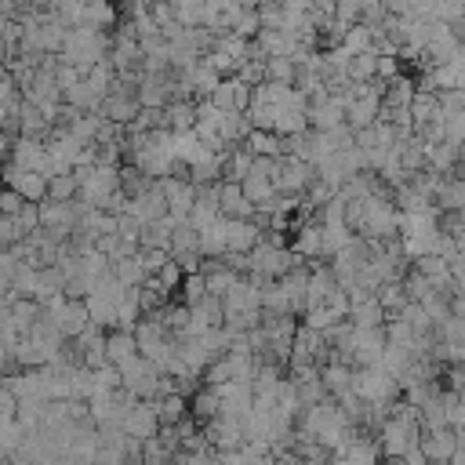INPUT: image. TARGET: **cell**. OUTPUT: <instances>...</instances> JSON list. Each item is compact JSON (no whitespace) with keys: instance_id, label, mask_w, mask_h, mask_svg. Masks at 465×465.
<instances>
[{"instance_id":"1","label":"cell","mask_w":465,"mask_h":465,"mask_svg":"<svg viewBox=\"0 0 465 465\" xmlns=\"http://www.w3.org/2000/svg\"><path fill=\"white\" fill-rule=\"evenodd\" d=\"M109 54H113V36H105V33L94 29V25L69 29V40H65V47H62V62L84 69V76H87V69H94V65L105 62Z\"/></svg>"},{"instance_id":"2","label":"cell","mask_w":465,"mask_h":465,"mask_svg":"<svg viewBox=\"0 0 465 465\" xmlns=\"http://www.w3.org/2000/svg\"><path fill=\"white\" fill-rule=\"evenodd\" d=\"M44 316L65 334V338H80L84 331H91L94 327V320H91V312H87V302H76V298H54V302H47L44 305Z\"/></svg>"},{"instance_id":"3","label":"cell","mask_w":465,"mask_h":465,"mask_svg":"<svg viewBox=\"0 0 465 465\" xmlns=\"http://www.w3.org/2000/svg\"><path fill=\"white\" fill-rule=\"evenodd\" d=\"M254 371H258V356L254 352H225L218 356L207 374H203V385H229V381H254Z\"/></svg>"},{"instance_id":"4","label":"cell","mask_w":465,"mask_h":465,"mask_svg":"<svg viewBox=\"0 0 465 465\" xmlns=\"http://www.w3.org/2000/svg\"><path fill=\"white\" fill-rule=\"evenodd\" d=\"M160 189L167 196L171 218L174 222H189V214L196 207V196H200V185H193L189 174H171V178H160Z\"/></svg>"},{"instance_id":"5","label":"cell","mask_w":465,"mask_h":465,"mask_svg":"<svg viewBox=\"0 0 465 465\" xmlns=\"http://www.w3.org/2000/svg\"><path fill=\"white\" fill-rule=\"evenodd\" d=\"M389 352V334L385 327H374V331H360L352 334V367H381Z\"/></svg>"},{"instance_id":"6","label":"cell","mask_w":465,"mask_h":465,"mask_svg":"<svg viewBox=\"0 0 465 465\" xmlns=\"http://www.w3.org/2000/svg\"><path fill=\"white\" fill-rule=\"evenodd\" d=\"M4 182H7V189L22 193L29 203H44L47 200V189H51V178L47 174L25 171V167H15V163H4Z\"/></svg>"},{"instance_id":"7","label":"cell","mask_w":465,"mask_h":465,"mask_svg":"<svg viewBox=\"0 0 465 465\" xmlns=\"http://www.w3.org/2000/svg\"><path fill=\"white\" fill-rule=\"evenodd\" d=\"M203 432H207V440H211V447L218 450V454H225V450H243L247 447V429H243V421L240 418H214L211 425H203Z\"/></svg>"},{"instance_id":"8","label":"cell","mask_w":465,"mask_h":465,"mask_svg":"<svg viewBox=\"0 0 465 465\" xmlns=\"http://www.w3.org/2000/svg\"><path fill=\"white\" fill-rule=\"evenodd\" d=\"M211 102H214L222 113H247L251 102H254V87H247L240 76H225V80L214 87Z\"/></svg>"},{"instance_id":"9","label":"cell","mask_w":465,"mask_h":465,"mask_svg":"<svg viewBox=\"0 0 465 465\" xmlns=\"http://www.w3.org/2000/svg\"><path fill=\"white\" fill-rule=\"evenodd\" d=\"M160 414H156V407L149 403V400H138L131 411H127V418H124V432L131 436V440H142V443H149L153 436H160Z\"/></svg>"},{"instance_id":"10","label":"cell","mask_w":465,"mask_h":465,"mask_svg":"<svg viewBox=\"0 0 465 465\" xmlns=\"http://www.w3.org/2000/svg\"><path fill=\"white\" fill-rule=\"evenodd\" d=\"M127 214H134L142 225H156V222H163V218L171 214V207H167V196H163L160 182H156L153 189H145L142 196H134V200L127 203Z\"/></svg>"},{"instance_id":"11","label":"cell","mask_w":465,"mask_h":465,"mask_svg":"<svg viewBox=\"0 0 465 465\" xmlns=\"http://www.w3.org/2000/svg\"><path fill=\"white\" fill-rule=\"evenodd\" d=\"M218 396H222V414L225 418H247L254 411V389L251 381H229V385H214Z\"/></svg>"},{"instance_id":"12","label":"cell","mask_w":465,"mask_h":465,"mask_svg":"<svg viewBox=\"0 0 465 465\" xmlns=\"http://www.w3.org/2000/svg\"><path fill=\"white\" fill-rule=\"evenodd\" d=\"M7 163L47 174V142H40V138H18L11 145V153H7Z\"/></svg>"},{"instance_id":"13","label":"cell","mask_w":465,"mask_h":465,"mask_svg":"<svg viewBox=\"0 0 465 465\" xmlns=\"http://www.w3.org/2000/svg\"><path fill=\"white\" fill-rule=\"evenodd\" d=\"M345 116H349V105H345L341 94H331L327 102L309 105V124H312V131H338V127H345Z\"/></svg>"},{"instance_id":"14","label":"cell","mask_w":465,"mask_h":465,"mask_svg":"<svg viewBox=\"0 0 465 465\" xmlns=\"http://www.w3.org/2000/svg\"><path fill=\"white\" fill-rule=\"evenodd\" d=\"M418 447H421V454L429 458V465H447V461L458 454V432H454V429L425 432Z\"/></svg>"},{"instance_id":"15","label":"cell","mask_w":465,"mask_h":465,"mask_svg":"<svg viewBox=\"0 0 465 465\" xmlns=\"http://www.w3.org/2000/svg\"><path fill=\"white\" fill-rule=\"evenodd\" d=\"M218 203H222V218H232V222H251L254 211H258V207L243 196V185H236V182H222Z\"/></svg>"},{"instance_id":"16","label":"cell","mask_w":465,"mask_h":465,"mask_svg":"<svg viewBox=\"0 0 465 465\" xmlns=\"http://www.w3.org/2000/svg\"><path fill=\"white\" fill-rule=\"evenodd\" d=\"M349 323L360 327V331H374V327H385V323H389V312L381 309L378 294H371V298H363V302H352Z\"/></svg>"},{"instance_id":"17","label":"cell","mask_w":465,"mask_h":465,"mask_svg":"<svg viewBox=\"0 0 465 465\" xmlns=\"http://www.w3.org/2000/svg\"><path fill=\"white\" fill-rule=\"evenodd\" d=\"M189 418H193L196 425H211L214 418H222V396H218L214 385H203V389L189 400Z\"/></svg>"},{"instance_id":"18","label":"cell","mask_w":465,"mask_h":465,"mask_svg":"<svg viewBox=\"0 0 465 465\" xmlns=\"http://www.w3.org/2000/svg\"><path fill=\"white\" fill-rule=\"evenodd\" d=\"M262 243V229L251 222H232L229 218V254H251Z\"/></svg>"},{"instance_id":"19","label":"cell","mask_w":465,"mask_h":465,"mask_svg":"<svg viewBox=\"0 0 465 465\" xmlns=\"http://www.w3.org/2000/svg\"><path fill=\"white\" fill-rule=\"evenodd\" d=\"M138 356H142V349H138L134 331H109V363L113 367H124Z\"/></svg>"},{"instance_id":"20","label":"cell","mask_w":465,"mask_h":465,"mask_svg":"<svg viewBox=\"0 0 465 465\" xmlns=\"http://www.w3.org/2000/svg\"><path fill=\"white\" fill-rule=\"evenodd\" d=\"M153 407H156L163 429H167V425H182V421L189 418V400H185L182 392H163V396L153 400Z\"/></svg>"},{"instance_id":"21","label":"cell","mask_w":465,"mask_h":465,"mask_svg":"<svg viewBox=\"0 0 465 465\" xmlns=\"http://www.w3.org/2000/svg\"><path fill=\"white\" fill-rule=\"evenodd\" d=\"M436 207H440L443 214L465 211V178H461V174H447V178H443V185H440V193H436Z\"/></svg>"},{"instance_id":"22","label":"cell","mask_w":465,"mask_h":465,"mask_svg":"<svg viewBox=\"0 0 465 465\" xmlns=\"http://www.w3.org/2000/svg\"><path fill=\"white\" fill-rule=\"evenodd\" d=\"M251 167H254V153L247 149V145H232L229 153H225V171H222V182H243L247 174H251Z\"/></svg>"},{"instance_id":"23","label":"cell","mask_w":465,"mask_h":465,"mask_svg":"<svg viewBox=\"0 0 465 465\" xmlns=\"http://www.w3.org/2000/svg\"><path fill=\"white\" fill-rule=\"evenodd\" d=\"M320 378H323V385H327V392H331V396H341V392H349V389H352L356 367L331 360V363H323V367H320Z\"/></svg>"},{"instance_id":"24","label":"cell","mask_w":465,"mask_h":465,"mask_svg":"<svg viewBox=\"0 0 465 465\" xmlns=\"http://www.w3.org/2000/svg\"><path fill=\"white\" fill-rule=\"evenodd\" d=\"M240 185H243V196H247L254 207H262V203H269V200L276 196V182H272V174H262V171H251Z\"/></svg>"},{"instance_id":"25","label":"cell","mask_w":465,"mask_h":465,"mask_svg":"<svg viewBox=\"0 0 465 465\" xmlns=\"http://www.w3.org/2000/svg\"><path fill=\"white\" fill-rule=\"evenodd\" d=\"M171 254H174V258L203 254V251H200V232H196L189 222H178V225H174V232H171Z\"/></svg>"},{"instance_id":"26","label":"cell","mask_w":465,"mask_h":465,"mask_svg":"<svg viewBox=\"0 0 465 465\" xmlns=\"http://www.w3.org/2000/svg\"><path fill=\"white\" fill-rule=\"evenodd\" d=\"M196 105H200V102H171V105H167V127H171L174 134L196 131Z\"/></svg>"},{"instance_id":"27","label":"cell","mask_w":465,"mask_h":465,"mask_svg":"<svg viewBox=\"0 0 465 465\" xmlns=\"http://www.w3.org/2000/svg\"><path fill=\"white\" fill-rule=\"evenodd\" d=\"M254 156H287V142L272 131H251V138L243 142Z\"/></svg>"},{"instance_id":"28","label":"cell","mask_w":465,"mask_h":465,"mask_svg":"<svg viewBox=\"0 0 465 465\" xmlns=\"http://www.w3.org/2000/svg\"><path fill=\"white\" fill-rule=\"evenodd\" d=\"M113 276H116L124 287H142V283L149 280V272H145V265H142L138 254H131V258H116V262H113Z\"/></svg>"},{"instance_id":"29","label":"cell","mask_w":465,"mask_h":465,"mask_svg":"<svg viewBox=\"0 0 465 465\" xmlns=\"http://www.w3.org/2000/svg\"><path fill=\"white\" fill-rule=\"evenodd\" d=\"M378 302H381V309H385L389 316H400V312L407 309L411 294H407L403 280H389V283H381V287H378Z\"/></svg>"},{"instance_id":"30","label":"cell","mask_w":465,"mask_h":465,"mask_svg":"<svg viewBox=\"0 0 465 465\" xmlns=\"http://www.w3.org/2000/svg\"><path fill=\"white\" fill-rule=\"evenodd\" d=\"M341 47L356 58V54H367V51H374V25H363V22H356L352 29H345V36H341Z\"/></svg>"},{"instance_id":"31","label":"cell","mask_w":465,"mask_h":465,"mask_svg":"<svg viewBox=\"0 0 465 465\" xmlns=\"http://www.w3.org/2000/svg\"><path fill=\"white\" fill-rule=\"evenodd\" d=\"M414 269L425 276V280H432L436 287H443V283H450L454 276H450V262L447 258H440V254H425V258H418L414 262Z\"/></svg>"},{"instance_id":"32","label":"cell","mask_w":465,"mask_h":465,"mask_svg":"<svg viewBox=\"0 0 465 465\" xmlns=\"http://www.w3.org/2000/svg\"><path fill=\"white\" fill-rule=\"evenodd\" d=\"M349 80H352V84H374V80H378V51L356 54V58L349 62Z\"/></svg>"},{"instance_id":"33","label":"cell","mask_w":465,"mask_h":465,"mask_svg":"<svg viewBox=\"0 0 465 465\" xmlns=\"http://www.w3.org/2000/svg\"><path fill=\"white\" fill-rule=\"evenodd\" d=\"M207 15V0H174V18L185 29H200Z\"/></svg>"},{"instance_id":"34","label":"cell","mask_w":465,"mask_h":465,"mask_svg":"<svg viewBox=\"0 0 465 465\" xmlns=\"http://www.w3.org/2000/svg\"><path fill=\"white\" fill-rule=\"evenodd\" d=\"M265 80H269V84H287V87H294V84H298V65H294V58H269V62H265Z\"/></svg>"},{"instance_id":"35","label":"cell","mask_w":465,"mask_h":465,"mask_svg":"<svg viewBox=\"0 0 465 465\" xmlns=\"http://www.w3.org/2000/svg\"><path fill=\"white\" fill-rule=\"evenodd\" d=\"M47 200H80V178L76 174H54L51 178V189H47Z\"/></svg>"},{"instance_id":"36","label":"cell","mask_w":465,"mask_h":465,"mask_svg":"<svg viewBox=\"0 0 465 465\" xmlns=\"http://www.w3.org/2000/svg\"><path fill=\"white\" fill-rule=\"evenodd\" d=\"M207 298H211V291H207V276H203V272H189L185 283H182V302L193 309V305H200V302H207Z\"/></svg>"},{"instance_id":"37","label":"cell","mask_w":465,"mask_h":465,"mask_svg":"<svg viewBox=\"0 0 465 465\" xmlns=\"http://www.w3.org/2000/svg\"><path fill=\"white\" fill-rule=\"evenodd\" d=\"M153 280H156V283H160L167 294H174V291H182V283H185V269H182V265L174 262V254H171V262H167V265H163V269H160Z\"/></svg>"},{"instance_id":"38","label":"cell","mask_w":465,"mask_h":465,"mask_svg":"<svg viewBox=\"0 0 465 465\" xmlns=\"http://www.w3.org/2000/svg\"><path fill=\"white\" fill-rule=\"evenodd\" d=\"M232 33L243 36V40H258V36H262V11H251V7H247Z\"/></svg>"},{"instance_id":"39","label":"cell","mask_w":465,"mask_h":465,"mask_svg":"<svg viewBox=\"0 0 465 465\" xmlns=\"http://www.w3.org/2000/svg\"><path fill=\"white\" fill-rule=\"evenodd\" d=\"M22 240H25V232H22L18 218L15 214H0V243L4 247H18Z\"/></svg>"},{"instance_id":"40","label":"cell","mask_w":465,"mask_h":465,"mask_svg":"<svg viewBox=\"0 0 465 465\" xmlns=\"http://www.w3.org/2000/svg\"><path fill=\"white\" fill-rule=\"evenodd\" d=\"M400 69H403V58L400 54H378V80L392 84L396 76H403Z\"/></svg>"},{"instance_id":"41","label":"cell","mask_w":465,"mask_h":465,"mask_svg":"<svg viewBox=\"0 0 465 465\" xmlns=\"http://www.w3.org/2000/svg\"><path fill=\"white\" fill-rule=\"evenodd\" d=\"M247 87H262L265 84V62H254V58H247L243 65H240V73H236Z\"/></svg>"},{"instance_id":"42","label":"cell","mask_w":465,"mask_h":465,"mask_svg":"<svg viewBox=\"0 0 465 465\" xmlns=\"http://www.w3.org/2000/svg\"><path fill=\"white\" fill-rule=\"evenodd\" d=\"M149 15L156 18V25H160V29H167V25H174V22H178V18H174V0H153Z\"/></svg>"},{"instance_id":"43","label":"cell","mask_w":465,"mask_h":465,"mask_svg":"<svg viewBox=\"0 0 465 465\" xmlns=\"http://www.w3.org/2000/svg\"><path fill=\"white\" fill-rule=\"evenodd\" d=\"M138 258H142L145 272H149V276H156V272L171 262V251H138Z\"/></svg>"},{"instance_id":"44","label":"cell","mask_w":465,"mask_h":465,"mask_svg":"<svg viewBox=\"0 0 465 465\" xmlns=\"http://www.w3.org/2000/svg\"><path fill=\"white\" fill-rule=\"evenodd\" d=\"M447 142L458 145V149H465V113L447 116Z\"/></svg>"},{"instance_id":"45","label":"cell","mask_w":465,"mask_h":465,"mask_svg":"<svg viewBox=\"0 0 465 465\" xmlns=\"http://www.w3.org/2000/svg\"><path fill=\"white\" fill-rule=\"evenodd\" d=\"M25 203H29V200H25L22 193H15V189H4V196H0V214H18Z\"/></svg>"},{"instance_id":"46","label":"cell","mask_w":465,"mask_h":465,"mask_svg":"<svg viewBox=\"0 0 465 465\" xmlns=\"http://www.w3.org/2000/svg\"><path fill=\"white\" fill-rule=\"evenodd\" d=\"M240 4H243V7H251V11H258V7L265 4V0H240Z\"/></svg>"},{"instance_id":"47","label":"cell","mask_w":465,"mask_h":465,"mask_svg":"<svg viewBox=\"0 0 465 465\" xmlns=\"http://www.w3.org/2000/svg\"><path fill=\"white\" fill-rule=\"evenodd\" d=\"M381 465H407V458H385Z\"/></svg>"},{"instance_id":"48","label":"cell","mask_w":465,"mask_h":465,"mask_svg":"<svg viewBox=\"0 0 465 465\" xmlns=\"http://www.w3.org/2000/svg\"><path fill=\"white\" fill-rule=\"evenodd\" d=\"M458 174H461V178H465V160H461V163H458Z\"/></svg>"}]
</instances>
